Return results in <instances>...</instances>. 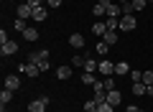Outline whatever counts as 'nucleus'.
Instances as JSON below:
<instances>
[{"label": "nucleus", "instance_id": "obj_1", "mask_svg": "<svg viewBox=\"0 0 153 112\" xmlns=\"http://www.w3.org/2000/svg\"><path fill=\"white\" fill-rule=\"evenodd\" d=\"M26 61L28 64H41V61H49V51L46 48H41V51H31L26 56Z\"/></svg>", "mask_w": 153, "mask_h": 112}, {"label": "nucleus", "instance_id": "obj_2", "mask_svg": "<svg viewBox=\"0 0 153 112\" xmlns=\"http://www.w3.org/2000/svg\"><path fill=\"white\" fill-rule=\"evenodd\" d=\"M46 105H49V97H38L28 105V112H46Z\"/></svg>", "mask_w": 153, "mask_h": 112}, {"label": "nucleus", "instance_id": "obj_3", "mask_svg": "<svg viewBox=\"0 0 153 112\" xmlns=\"http://www.w3.org/2000/svg\"><path fill=\"white\" fill-rule=\"evenodd\" d=\"M138 26V21H135V16H123L120 18V31H133V28H135Z\"/></svg>", "mask_w": 153, "mask_h": 112}, {"label": "nucleus", "instance_id": "obj_4", "mask_svg": "<svg viewBox=\"0 0 153 112\" xmlns=\"http://www.w3.org/2000/svg\"><path fill=\"white\" fill-rule=\"evenodd\" d=\"M97 71H100L102 76H112V74H115V64H112V61H107V59H105V61H100Z\"/></svg>", "mask_w": 153, "mask_h": 112}, {"label": "nucleus", "instance_id": "obj_5", "mask_svg": "<svg viewBox=\"0 0 153 112\" xmlns=\"http://www.w3.org/2000/svg\"><path fill=\"white\" fill-rule=\"evenodd\" d=\"M16 51H18V43L16 41H5L3 46H0V53H3V56H13Z\"/></svg>", "mask_w": 153, "mask_h": 112}, {"label": "nucleus", "instance_id": "obj_6", "mask_svg": "<svg viewBox=\"0 0 153 112\" xmlns=\"http://www.w3.org/2000/svg\"><path fill=\"white\" fill-rule=\"evenodd\" d=\"M18 87H21V76H16V74H8V76H5V89L16 92Z\"/></svg>", "mask_w": 153, "mask_h": 112}, {"label": "nucleus", "instance_id": "obj_7", "mask_svg": "<svg viewBox=\"0 0 153 112\" xmlns=\"http://www.w3.org/2000/svg\"><path fill=\"white\" fill-rule=\"evenodd\" d=\"M21 71H26V76H38L41 74V69H38V64H21Z\"/></svg>", "mask_w": 153, "mask_h": 112}, {"label": "nucleus", "instance_id": "obj_8", "mask_svg": "<svg viewBox=\"0 0 153 112\" xmlns=\"http://www.w3.org/2000/svg\"><path fill=\"white\" fill-rule=\"evenodd\" d=\"M107 102H110L112 107H117V105H120V102H123V94H120V89H110V92H107Z\"/></svg>", "mask_w": 153, "mask_h": 112}, {"label": "nucleus", "instance_id": "obj_9", "mask_svg": "<svg viewBox=\"0 0 153 112\" xmlns=\"http://www.w3.org/2000/svg\"><path fill=\"white\" fill-rule=\"evenodd\" d=\"M18 18H23V21H26V18H33V8L28 5V3H23V5H18Z\"/></svg>", "mask_w": 153, "mask_h": 112}, {"label": "nucleus", "instance_id": "obj_10", "mask_svg": "<svg viewBox=\"0 0 153 112\" xmlns=\"http://www.w3.org/2000/svg\"><path fill=\"white\" fill-rule=\"evenodd\" d=\"M69 46L71 48H82L84 46V36H82V33H71V36H69Z\"/></svg>", "mask_w": 153, "mask_h": 112}, {"label": "nucleus", "instance_id": "obj_11", "mask_svg": "<svg viewBox=\"0 0 153 112\" xmlns=\"http://www.w3.org/2000/svg\"><path fill=\"white\" fill-rule=\"evenodd\" d=\"M107 18H123V8L117 5V3L107 5Z\"/></svg>", "mask_w": 153, "mask_h": 112}, {"label": "nucleus", "instance_id": "obj_12", "mask_svg": "<svg viewBox=\"0 0 153 112\" xmlns=\"http://www.w3.org/2000/svg\"><path fill=\"white\" fill-rule=\"evenodd\" d=\"M46 16H49V13H46V5H38V8H33V21H46Z\"/></svg>", "mask_w": 153, "mask_h": 112}, {"label": "nucleus", "instance_id": "obj_13", "mask_svg": "<svg viewBox=\"0 0 153 112\" xmlns=\"http://www.w3.org/2000/svg\"><path fill=\"white\" fill-rule=\"evenodd\" d=\"M115 74H117V76L130 74V69H128V64H125V61H117V64H115Z\"/></svg>", "mask_w": 153, "mask_h": 112}, {"label": "nucleus", "instance_id": "obj_14", "mask_svg": "<svg viewBox=\"0 0 153 112\" xmlns=\"http://www.w3.org/2000/svg\"><path fill=\"white\" fill-rule=\"evenodd\" d=\"M133 94H138V97L148 94V87L143 84V82H135V84H133Z\"/></svg>", "mask_w": 153, "mask_h": 112}, {"label": "nucleus", "instance_id": "obj_15", "mask_svg": "<svg viewBox=\"0 0 153 112\" xmlns=\"http://www.w3.org/2000/svg\"><path fill=\"white\" fill-rule=\"evenodd\" d=\"M56 76H59V79H69L71 76V66H59V69H56Z\"/></svg>", "mask_w": 153, "mask_h": 112}, {"label": "nucleus", "instance_id": "obj_16", "mask_svg": "<svg viewBox=\"0 0 153 112\" xmlns=\"http://www.w3.org/2000/svg\"><path fill=\"white\" fill-rule=\"evenodd\" d=\"M23 38H26V41H38V31L36 28H26V31H23Z\"/></svg>", "mask_w": 153, "mask_h": 112}, {"label": "nucleus", "instance_id": "obj_17", "mask_svg": "<svg viewBox=\"0 0 153 112\" xmlns=\"http://www.w3.org/2000/svg\"><path fill=\"white\" fill-rule=\"evenodd\" d=\"M97 66H100V61H94V59H87V61H84V71H89V74H94Z\"/></svg>", "mask_w": 153, "mask_h": 112}, {"label": "nucleus", "instance_id": "obj_18", "mask_svg": "<svg viewBox=\"0 0 153 112\" xmlns=\"http://www.w3.org/2000/svg\"><path fill=\"white\" fill-rule=\"evenodd\" d=\"M10 99H13V92L10 89H3V92H0V105H3V107H5Z\"/></svg>", "mask_w": 153, "mask_h": 112}, {"label": "nucleus", "instance_id": "obj_19", "mask_svg": "<svg viewBox=\"0 0 153 112\" xmlns=\"http://www.w3.org/2000/svg\"><path fill=\"white\" fill-rule=\"evenodd\" d=\"M92 33H94V36H105V33H107V26H105V23H94Z\"/></svg>", "mask_w": 153, "mask_h": 112}, {"label": "nucleus", "instance_id": "obj_20", "mask_svg": "<svg viewBox=\"0 0 153 112\" xmlns=\"http://www.w3.org/2000/svg\"><path fill=\"white\" fill-rule=\"evenodd\" d=\"M105 26H107V31H117V28H120V18H107Z\"/></svg>", "mask_w": 153, "mask_h": 112}, {"label": "nucleus", "instance_id": "obj_21", "mask_svg": "<svg viewBox=\"0 0 153 112\" xmlns=\"http://www.w3.org/2000/svg\"><path fill=\"white\" fill-rule=\"evenodd\" d=\"M102 41H107L110 46H112V43H117V33H115V31H107V33L102 36Z\"/></svg>", "mask_w": 153, "mask_h": 112}, {"label": "nucleus", "instance_id": "obj_22", "mask_svg": "<svg viewBox=\"0 0 153 112\" xmlns=\"http://www.w3.org/2000/svg\"><path fill=\"white\" fill-rule=\"evenodd\" d=\"M97 112H115V107L105 99V102H100V105H97Z\"/></svg>", "mask_w": 153, "mask_h": 112}, {"label": "nucleus", "instance_id": "obj_23", "mask_svg": "<svg viewBox=\"0 0 153 112\" xmlns=\"http://www.w3.org/2000/svg\"><path fill=\"white\" fill-rule=\"evenodd\" d=\"M82 82H84V84H89V87H92L94 82H97V76H94V74H89V71H84V74H82Z\"/></svg>", "mask_w": 153, "mask_h": 112}, {"label": "nucleus", "instance_id": "obj_24", "mask_svg": "<svg viewBox=\"0 0 153 112\" xmlns=\"http://www.w3.org/2000/svg\"><path fill=\"white\" fill-rule=\"evenodd\" d=\"M146 3H148V0H130V5H133V10H143V8H146Z\"/></svg>", "mask_w": 153, "mask_h": 112}, {"label": "nucleus", "instance_id": "obj_25", "mask_svg": "<svg viewBox=\"0 0 153 112\" xmlns=\"http://www.w3.org/2000/svg\"><path fill=\"white\" fill-rule=\"evenodd\" d=\"M102 84H105V89H117V87H115V79H112V76H105V79H102Z\"/></svg>", "mask_w": 153, "mask_h": 112}, {"label": "nucleus", "instance_id": "obj_26", "mask_svg": "<svg viewBox=\"0 0 153 112\" xmlns=\"http://www.w3.org/2000/svg\"><path fill=\"white\" fill-rule=\"evenodd\" d=\"M13 28H16L18 33H23V31H26V21H23V18H16V23H13Z\"/></svg>", "mask_w": 153, "mask_h": 112}, {"label": "nucleus", "instance_id": "obj_27", "mask_svg": "<svg viewBox=\"0 0 153 112\" xmlns=\"http://www.w3.org/2000/svg\"><path fill=\"white\" fill-rule=\"evenodd\" d=\"M84 112H97V102H94V99H87V102H84Z\"/></svg>", "mask_w": 153, "mask_h": 112}, {"label": "nucleus", "instance_id": "obj_28", "mask_svg": "<svg viewBox=\"0 0 153 112\" xmlns=\"http://www.w3.org/2000/svg\"><path fill=\"white\" fill-rule=\"evenodd\" d=\"M107 48H110L107 41H100V43H97V53H100V56H105V53H107Z\"/></svg>", "mask_w": 153, "mask_h": 112}, {"label": "nucleus", "instance_id": "obj_29", "mask_svg": "<svg viewBox=\"0 0 153 112\" xmlns=\"http://www.w3.org/2000/svg\"><path fill=\"white\" fill-rule=\"evenodd\" d=\"M143 84H146V87H148V84H153V71H151V69L143 71Z\"/></svg>", "mask_w": 153, "mask_h": 112}, {"label": "nucleus", "instance_id": "obj_30", "mask_svg": "<svg viewBox=\"0 0 153 112\" xmlns=\"http://www.w3.org/2000/svg\"><path fill=\"white\" fill-rule=\"evenodd\" d=\"M84 56H71V66H84Z\"/></svg>", "mask_w": 153, "mask_h": 112}, {"label": "nucleus", "instance_id": "obj_31", "mask_svg": "<svg viewBox=\"0 0 153 112\" xmlns=\"http://www.w3.org/2000/svg\"><path fill=\"white\" fill-rule=\"evenodd\" d=\"M92 16H107V10H105V8H102V5L97 3V5L92 8Z\"/></svg>", "mask_w": 153, "mask_h": 112}, {"label": "nucleus", "instance_id": "obj_32", "mask_svg": "<svg viewBox=\"0 0 153 112\" xmlns=\"http://www.w3.org/2000/svg\"><path fill=\"white\" fill-rule=\"evenodd\" d=\"M130 82L135 84V82H143V71H130Z\"/></svg>", "mask_w": 153, "mask_h": 112}, {"label": "nucleus", "instance_id": "obj_33", "mask_svg": "<svg viewBox=\"0 0 153 112\" xmlns=\"http://www.w3.org/2000/svg\"><path fill=\"white\" fill-rule=\"evenodd\" d=\"M120 8H123V16H133V13H135L130 3H125V5H120Z\"/></svg>", "mask_w": 153, "mask_h": 112}, {"label": "nucleus", "instance_id": "obj_34", "mask_svg": "<svg viewBox=\"0 0 153 112\" xmlns=\"http://www.w3.org/2000/svg\"><path fill=\"white\" fill-rule=\"evenodd\" d=\"M31 8H38V5H46V0H26Z\"/></svg>", "mask_w": 153, "mask_h": 112}, {"label": "nucleus", "instance_id": "obj_35", "mask_svg": "<svg viewBox=\"0 0 153 112\" xmlns=\"http://www.w3.org/2000/svg\"><path fill=\"white\" fill-rule=\"evenodd\" d=\"M46 5H49V8H59L61 0H46Z\"/></svg>", "mask_w": 153, "mask_h": 112}, {"label": "nucleus", "instance_id": "obj_36", "mask_svg": "<svg viewBox=\"0 0 153 112\" xmlns=\"http://www.w3.org/2000/svg\"><path fill=\"white\" fill-rule=\"evenodd\" d=\"M5 41H10V38H8V33H5V28H3V31H0V43H5Z\"/></svg>", "mask_w": 153, "mask_h": 112}, {"label": "nucleus", "instance_id": "obj_37", "mask_svg": "<svg viewBox=\"0 0 153 112\" xmlns=\"http://www.w3.org/2000/svg\"><path fill=\"white\" fill-rule=\"evenodd\" d=\"M38 69H41V74H44V71H49V61H41V64H38Z\"/></svg>", "mask_w": 153, "mask_h": 112}, {"label": "nucleus", "instance_id": "obj_38", "mask_svg": "<svg viewBox=\"0 0 153 112\" xmlns=\"http://www.w3.org/2000/svg\"><path fill=\"white\" fill-rule=\"evenodd\" d=\"M125 112H143V110H140V107H135V105H128Z\"/></svg>", "mask_w": 153, "mask_h": 112}, {"label": "nucleus", "instance_id": "obj_39", "mask_svg": "<svg viewBox=\"0 0 153 112\" xmlns=\"http://www.w3.org/2000/svg\"><path fill=\"white\" fill-rule=\"evenodd\" d=\"M97 3H100V5L105 8V10H107V5H112V0H97Z\"/></svg>", "mask_w": 153, "mask_h": 112}, {"label": "nucleus", "instance_id": "obj_40", "mask_svg": "<svg viewBox=\"0 0 153 112\" xmlns=\"http://www.w3.org/2000/svg\"><path fill=\"white\" fill-rule=\"evenodd\" d=\"M117 3H120V5H125V3H130V0H117Z\"/></svg>", "mask_w": 153, "mask_h": 112}, {"label": "nucleus", "instance_id": "obj_41", "mask_svg": "<svg viewBox=\"0 0 153 112\" xmlns=\"http://www.w3.org/2000/svg\"><path fill=\"white\" fill-rule=\"evenodd\" d=\"M148 3H153V0H148Z\"/></svg>", "mask_w": 153, "mask_h": 112}]
</instances>
